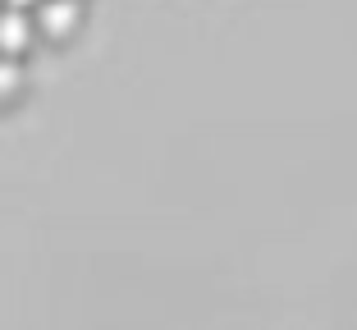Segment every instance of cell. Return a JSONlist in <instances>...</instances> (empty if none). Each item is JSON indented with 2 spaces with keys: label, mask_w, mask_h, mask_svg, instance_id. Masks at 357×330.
Listing matches in <instances>:
<instances>
[{
  "label": "cell",
  "mask_w": 357,
  "mask_h": 330,
  "mask_svg": "<svg viewBox=\"0 0 357 330\" xmlns=\"http://www.w3.org/2000/svg\"><path fill=\"white\" fill-rule=\"evenodd\" d=\"M32 10H37L32 28L42 32V37H69V32L78 28V19H83L78 0H37Z\"/></svg>",
  "instance_id": "cell-1"
},
{
  "label": "cell",
  "mask_w": 357,
  "mask_h": 330,
  "mask_svg": "<svg viewBox=\"0 0 357 330\" xmlns=\"http://www.w3.org/2000/svg\"><path fill=\"white\" fill-rule=\"evenodd\" d=\"M32 37H37V28H32L28 10H0V55H14L19 60L32 46Z\"/></svg>",
  "instance_id": "cell-2"
},
{
  "label": "cell",
  "mask_w": 357,
  "mask_h": 330,
  "mask_svg": "<svg viewBox=\"0 0 357 330\" xmlns=\"http://www.w3.org/2000/svg\"><path fill=\"white\" fill-rule=\"evenodd\" d=\"M23 87V69L14 55H0V96H14Z\"/></svg>",
  "instance_id": "cell-3"
},
{
  "label": "cell",
  "mask_w": 357,
  "mask_h": 330,
  "mask_svg": "<svg viewBox=\"0 0 357 330\" xmlns=\"http://www.w3.org/2000/svg\"><path fill=\"white\" fill-rule=\"evenodd\" d=\"M37 0H5V10H32Z\"/></svg>",
  "instance_id": "cell-4"
}]
</instances>
